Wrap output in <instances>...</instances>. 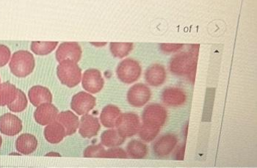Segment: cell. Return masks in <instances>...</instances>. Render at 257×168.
<instances>
[{"instance_id":"obj_1","label":"cell","mask_w":257,"mask_h":168,"mask_svg":"<svg viewBox=\"0 0 257 168\" xmlns=\"http://www.w3.org/2000/svg\"><path fill=\"white\" fill-rule=\"evenodd\" d=\"M198 52V50L177 54L170 63L171 72L181 77H188L190 82H194Z\"/></svg>"},{"instance_id":"obj_2","label":"cell","mask_w":257,"mask_h":168,"mask_svg":"<svg viewBox=\"0 0 257 168\" xmlns=\"http://www.w3.org/2000/svg\"><path fill=\"white\" fill-rule=\"evenodd\" d=\"M9 66L16 77H28L35 69L34 57L28 51H18L13 55Z\"/></svg>"},{"instance_id":"obj_3","label":"cell","mask_w":257,"mask_h":168,"mask_svg":"<svg viewBox=\"0 0 257 168\" xmlns=\"http://www.w3.org/2000/svg\"><path fill=\"white\" fill-rule=\"evenodd\" d=\"M57 75L63 85L69 88H74L80 82L82 70L77 63L72 60H63L57 68Z\"/></svg>"},{"instance_id":"obj_4","label":"cell","mask_w":257,"mask_h":168,"mask_svg":"<svg viewBox=\"0 0 257 168\" xmlns=\"http://www.w3.org/2000/svg\"><path fill=\"white\" fill-rule=\"evenodd\" d=\"M142 73V68L139 62L127 58L119 63L116 74L118 78L125 84H132L139 80Z\"/></svg>"},{"instance_id":"obj_5","label":"cell","mask_w":257,"mask_h":168,"mask_svg":"<svg viewBox=\"0 0 257 168\" xmlns=\"http://www.w3.org/2000/svg\"><path fill=\"white\" fill-rule=\"evenodd\" d=\"M141 127V120L137 114L126 112L121 114L117 123V130L125 138L132 137L139 132Z\"/></svg>"},{"instance_id":"obj_6","label":"cell","mask_w":257,"mask_h":168,"mask_svg":"<svg viewBox=\"0 0 257 168\" xmlns=\"http://www.w3.org/2000/svg\"><path fill=\"white\" fill-rule=\"evenodd\" d=\"M168 118L167 111L163 106L152 104L147 106L143 112V123L161 128Z\"/></svg>"},{"instance_id":"obj_7","label":"cell","mask_w":257,"mask_h":168,"mask_svg":"<svg viewBox=\"0 0 257 168\" xmlns=\"http://www.w3.org/2000/svg\"><path fill=\"white\" fill-rule=\"evenodd\" d=\"M152 97L150 88L144 84L133 85L127 93V101L134 107H142L147 104Z\"/></svg>"},{"instance_id":"obj_8","label":"cell","mask_w":257,"mask_h":168,"mask_svg":"<svg viewBox=\"0 0 257 168\" xmlns=\"http://www.w3.org/2000/svg\"><path fill=\"white\" fill-rule=\"evenodd\" d=\"M96 98L86 92L81 91L73 96L71 107L79 115H85L94 108Z\"/></svg>"},{"instance_id":"obj_9","label":"cell","mask_w":257,"mask_h":168,"mask_svg":"<svg viewBox=\"0 0 257 168\" xmlns=\"http://www.w3.org/2000/svg\"><path fill=\"white\" fill-rule=\"evenodd\" d=\"M82 84L84 89L94 94L102 90L104 81L99 70L90 69L84 73Z\"/></svg>"},{"instance_id":"obj_10","label":"cell","mask_w":257,"mask_h":168,"mask_svg":"<svg viewBox=\"0 0 257 168\" xmlns=\"http://www.w3.org/2000/svg\"><path fill=\"white\" fill-rule=\"evenodd\" d=\"M55 56L58 63H61L63 60H66L78 63L82 57V49L78 43H63L58 47Z\"/></svg>"},{"instance_id":"obj_11","label":"cell","mask_w":257,"mask_h":168,"mask_svg":"<svg viewBox=\"0 0 257 168\" xmlns=\"http://www.w3.org/2000/svg\"><path fill=\"white\" fill-rule=\"evenodd\" d=\"M22 130V122L14 114L6 113L0 117V131L8 136H15Z\"/></svg>"},{"instance_id":"obj_12","label":"cell","mask_w":257,"mask_h":168,"mask_svg":"<svg viewBox=\"0 0 257 168\" xmlns=\"http://www.w3.org/2000/svg\"><path fill=\"white\" fill-rule=\"evenodd\" d=\"M79 126V134L84 138H92L95 137L97 135L101 129L99 119L88 114L82 116Z\"/></svg>"},{"instance_id":"obj_13","label":"cell","mask_w":257,"mask_h":168,"mask_svg":"<svg viewBox=\"0 0 257 168\" xmlns=\"http://www.w3.org/2000/svg\"><path fill=\"white\" fill-rule=\"evenodd\" d=\"M37 107L35 111L34 118L38 123L45 126L55 121L58 115V109L54 104L46 103Z\"/></svg>"},{"instance_id":"obj_14","label":"cell","mask_w":257,"mask_h":168,"mask_svg":"<svg viewBox=\"0 0 257 168\" xmlns=\"http://www.w3.org/2000/svg\"><path fill=\"white\" fill-rule=\"evenodd\" d=\"M162 100L165 104L170 107H180L186 102L187 95L181 88L170 87L163 90Z\"/></svg>"},{"instance_id":"obj_15","label":"cell","mask_w":257,"mask_h":168,"mask_svg":"<svg viewBox=\"0 0 257 168\" xmlns=\"http://www.w3.org/2000/svg\"><path fill=\"white\" fill-rule=\"evenodd\" d=\"M178 139L174 134H168L158 139L154 145V151L158 157L167 156L177 146Z\"/></svg>"},{"instance_id":"obj_16","label":"cell","mask_w":257,"mask_h":168,"mask_svg":"<svg viewBox=\"0 0 257 168\" xmlns=\"http://www.w3.org/2000/svg\"><path fill=\"white\" fill-rule=\"evenodd\" d=\"M145 79L151 86H160L166 79V69L161 64L152 65L146 71Z\"/></svg>"},{"instance_id":"obj_17","label":"cell","mask_w":257,"mask_h":168,"mask_svg":"<svg viewBox=\"0 0 257 168\" xmlns=\"http://www.w3.org/2000/svg\"><path fill=\"white\" fill-rule=\"evenodd\" d=\"M28 97L31 104L35 107H39L46 103H51L52 101L50 90L41 85H36L30 88L28 92Z\"/></svg>"},{"instance_id":"obj_18","label":"cell","mask_w":257,"mask_h":168,"mask_svg":"<svg viewBox=\"0 0 257 168\" xmlns=\"http://www.w3.org/2000/svg\"><path fill=\"white\" fill-rule=\"evenodd\" d=\"M55 120L59 122L60 124L64 127L66 136L72 135L78 129L79 125L78 117L71 111L60 112Z\"/></svg>"},{"instance_id":"obj_19","label":"cell","mask_w":257,"mask_h":168,"mask_svg":"<svg viewBox=\"0 0 257 168\" xmlns=\"http://www.w3.org/2000/svg\"><path fill=\"white\" fill-rule=\"evenodd\" d=\"M121 114L118 107L110 104L103 108L100 115V120L104 127L112 129V128L116 127Z\"/></svg>"},{"instance_id":"obj_20","label":"cell","mask_w":257,"mask_h":168,"mask_svg":"<svg viewBox=\"0 0 257 168\" xmlns=\"http://www.w3.org/2000/svg\"><path fill=\"white\" fill-rule=\"evenodd\" d=\"M66 136L64 127L56 120L48 124L44 129V137L50 143H59Z\"/></svg>"},{"instance_id":"obj_21","label":"cell","mask_w":257,"mask_h":168,"mask_svg":"<svg viewBox=\"0 0 257 168\" xmlns=\"http://www.w3.org/2000/svg\"><path fill=\"white\" fill-rule=\"evenodd\" d=\"M38 146V140L35 136L30 134L20 135L16 142V148L22 154H30L36 150Z\"/></svg>"},{"instance_id":"obj_22","label":"cell","mask_w":257,"mask_h":168,"mask_svg":"<svg viewBox=\"0 0 257 168\" xmlns=\"http://www.w3.org/2000/svg\"><path fill=\"white\" fill-rule=\"evenodd\" d=\"M18 88L10 82L0 84V106L9 105L17 96Z\"/></svg>"},{"instance_id":"obj_23","label":"cell","mask_w":257,"mask_h":168,"mask_svg":"<svg viewBox=\"0 0 257 168\" xmlns=\"http://www.w3.org/2000/svg\"><path fill=\"white\" fill-rule=\"evenodd\" d=\"M125 139L126 138L121 136L118 130L115 129L104 131L101 135V144L109 148L122 145L124 142Z\"/></svg>"},{"instance_id":"obj_24","label":"cell","mask_w":257,"mask_h":168,"mask_svg":"<svg viewBox=\"0 0 257 168\" xmlns=\"http://www.w3.org/2000/svg\"><path fill=\"white\" fill-rule=\"evenodd\" d=\"M149 153L148 146L141 141L133 139L126 147V153L133 158H144Z\"/></svg>"},{"instance_id":"obj_25","label":"cell","mask_w":257,"mask_h":168,"mask_svg":"<svg viewBox=\"0 0 257 168\" xmlns=\"http://www.w3.org/2000/svg\"><path fill=\"white\" fill-rule=\"evenodd\" d=\"M160 129L161 128L159 126H152V125L143 123L138 133H139L140 138L143 141L150 142L156 138L160 133Z\"/></svg>"},{"instance_id":"obj_26","label":"cell","mask_w":257,"mask_h":168,"mask_svg":"<svg viewBox=\"0 0 257 168\" xmlns=\"http://www.w3.org/2000/svg\"><path fill=\"white\" fill-rule=\"evenodd\" d=\"M110 52L115 58H123L133 50L132 43H111Z\"/></svg>"},{"instance_id":"obj_27","label":"cell","mask_w":257,"mask_h":168,"mask_svg":"<svg viewBox=\"0 0 257 168\" xmlns=\"http://www.w3.org/2000/svg\"><path fill=\"white\" fill-rule=\"evenodd\" d=\"M58 44V42H33L31 50L37 55H47L55 50Z\"/></svg>"},{"instance_id":"obj_28","label":"cell","mask_w":257,"mask_h":168,"mask_svg":"<svg viewBox=\"0 0 257 168\" xmlns=\"http://www.w3.org/2000/svg\"><path fill=\"white\" fill-rule=\"evenodd\" d=\"M28 99L26 95L23 91L18 89L17 96L15 100L8 105V107L11 111L14 112H21L25 110L28 107Z\"/></svg>"},{"instance_id":"obj_29","label":"cell","mask_w":257,"mask_h":168,"mask_svg":"<svg viewBox=\"0 0 257 168\" xmlns=\"http://www.w3.org/2000/svg\"><path fill=\"white\" fill-rule=\"evenodd\" d=\"M106 150L101 144L89 145L84 151V156L88 158H104Z\"/></svg>"},{"instance_id":"obj_30","label":"cell","mask_w":257,"mask_h":168,"mask_svg":"<svg viewBox=\"0 0 257 168\" xmlns=\"http://www.w3.org/2000/svg\"><path fill=\"white\" fill-rule=\"evenodd\" d=\"M128 157L127 153L123 149L112 147V148L106 150L104 158H126Z\"/></svg>"},{"instance_id":"obj_31","label":"cell","mask_w":257,"mask_h":168,"mask_svg":"<svg viewBox=\"0 0 257 168\" xmlns=\"http://www.w3.org/2000/svg\"><path fill=\"white\" fill-rule=\"evenodd\" d=\"M11 58V51L9 47L0 44V67L6 66Z\"/></svg>"},{"instance_id":"obj_32","label":"cell","mask_w":257,"mask_h":168,"mask_svg":"<svg viewBox=\"0 0 257 168\" xmlns=\"http://www.w3.org/2000/svg\"><path fill=\"white\" fill-rule=\"evenodd\" d=\"M183 44H162L160 46L161 50L165 53H171V52H177L183 48Z\"/></svg>"},{"instance_id":"obj_33","label":"cell","mask_w":257,"mask_h":168,"mask_svg":"<svg viewBox=\"0 0 257 168\" xmlns=\"http://www.w3.org/2000/svg\"><path fill=\"white\" fill-rule=\"evenodd\" d=\"M185 145H183V146H180V148L178 149V150H176V156H177V159L179 160H183L184 159V154H185Z\"/></svg>"},{"instance_id":"obj_34","label":"cell","mask_w":257,"mask_h":168,"mask_svg":"<svg viewBox=\"0 0 257 168\" xmlns=\"http://www.w3.org/2000/svg\"><path fill=\"white\" fill-rule=\"evenodd\" d=\"M92 45L96 46L97 47H101L103 46L106 45V43H91Z\"/></svg>"},{"instance_id":"obj_35","label":"cell","mask_w":257,"mask_h":168,"mask_svg":"<svg viewBox=\"0 0 257 168\" xmlns=\"http://www.w3.org/2000/svg\"><path fill=\"white\" fill-rule=\"evenodd\" d=\"M2 143H3V139H2L1 136H0V147H1Z\"/></svg>"},{"instance_id":"obj_36","label":"cell","mask_w":257,"mask_h":168,"mask_svg":"<svg viewBox=\"0 0 257 168\" xmlns=\"http://www.w3.org/2000/svg\"><path fill=\"white\" fill-rule=\"evenodd\" d=\"M0 81H1V80H0Z\"/></svg>"}]
</instances>
